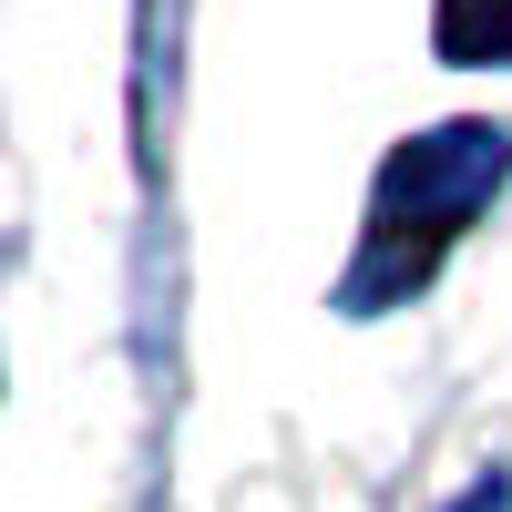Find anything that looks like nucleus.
Wrapping results in <instances>:
<instances>
[{
  "mask_svg": "<svg viewBox=\"0 0 512 512\" xmlns=\"http://www.w3.org/2000/svg\"><path fill=\"white\" fill-rule=\"evenodd\" d=\"M441 52L451 62H512V0H441Z\"/></svg>",
  "mask_w": 512,
  "mask_h": 512,
  "instance_id": "2",
  "label": "nucleus"
},
{
  "mask_svg": "<svg viewBox=\"0 0 512 512\" xmlns=\"http://www.w3.org/2000/svg\"><path fill=\"white\" fill-rule=\"evenodd\" d=\"M512 144L492 134V123H451V134H420L390 154V175H379V205H369V267L349 277V297L369 308V297H400L441 267V246L461 236V216L502 185Z\"/></svg>",
  "mask_w": 512,
  "mask_h": 512,
  "instance_id": "1",
  "label": "nucleus"
},
{
  "mask_svg": "<svg viewBox=\"0 0 512 512\" xmlns=\"http://www.w3.org/2000/svg\"><path fill=\"white\" fill-rule=\"evenodd\" d=\"M451 512H512V482H472V492H461Z\"/></svg>",
  "mask_w": 512,
  "mask_h": 512,
  "instance_id": "3",
  "label": "nucleus"
}]
</instances>
